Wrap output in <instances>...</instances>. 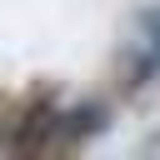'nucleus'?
I'll return each instance as SVG.
<instances>
[{
	"instance_id": "f03ea898",
	"label": "nucleus",
	"mask_w": 160,
	"mask_h": 160,
	"mask_svg": "<svg viewBox=\"0 0 160 160\" xmlns=\"http://www.w3.org/2000/svg\"><path fill=\"white\" fill-rule=\"evenodd\" d=\"M140 25H145V35L155 40V50H160V10H145L140 15Z\"/></svg>"
},
{
	"instance_id": "f257e3e1",
	"label": "nucleus",
	"mask_w": 160,
	"mask_h": 160,
	"mask_svg": "<svg viewBox=\"0 0 160 160\" xmlns=\"http://www.w3.org/2000/svg\"><path fill=\"white\" fill-rule=\"evenodd\" d=\"M105 125H110L105 105H80V110L70 115V130H75V135H100Z\"/></svg>"
}]
</instances>
